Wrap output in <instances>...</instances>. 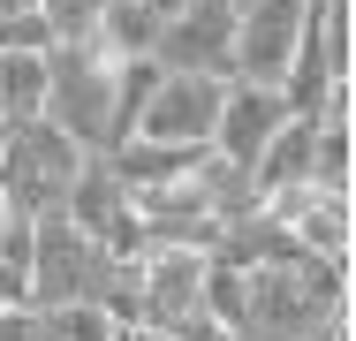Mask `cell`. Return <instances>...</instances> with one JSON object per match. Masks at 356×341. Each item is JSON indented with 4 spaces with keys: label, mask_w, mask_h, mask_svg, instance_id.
<instances>
[{
    "label": "cell",
    "mask_w": 356,
    "mask_h": 341,
    "mask_svg": "<svg viewBox=\"0 0 356 341\" xmlns=\"http://www.w3.org/2000/svg\"><path fill=\"white\" fill-rule=\"evenodd\" d=\"M296 46H303V0H250V8H235L227 84H273L281 91Z\"/></svg>",
    "instance_id": "cell-5"
},
{
    "label": "cell",
    "mask_w": 356,
    "mask_h": 341,
    "mask_svg": "<svg viewBox=\"0 0 356 341\" xmlns=\"http://www.w3.org/2000/svg\"><path fill=\"white\" fill-rule=\"evenodd\" d=\"M227 8H250V0H227Z\"/></svg>",
    "instance_id": "cell-12"
},
{
    "label": "cell",
    "mask_w": 356,
    "mask_h": 341,
    "mask_svg": "<svg viewBox=\"0 0 356 341\" xmlns=\"http://www.w3.org/2000/svg\"><path fill=\"white\" fill-rule=\"evenodd\" d=\"M144 8H152V15H159V23H167V15H182V8H190V0H144Z\"/></svg>",
    "instance_id": "cell-11"
},
{
    "label": "cell",
    "mask_w": 356,
    "mask_h": 341,
    "mask_svg": "<svg viewBox=\"0 0 356 341\" xmlns=\"http://www.w3.org/2000/svg\"><path fill=\"white\" fill-rule=\"evenodd\" d=\"M220 76H167L152 84V99L137 106V122L122 144H159V152H205L213 144V114H220Z\"/></svg>",
    "instance_id": "cell-3"
},
{
    "label": "cell",
    "mask_w": 356,
    "mask_h": 341,
    "mask_svg": "<svg viewBox=\"0 0 356 341\" xmlns=\"http://www.w3.org/2000/svg\"><path fill=\"white\" fill-rule=\"evenodd\" d=\"M76 175H83V152H76L46 114L23 122V129H8V152H0V198H8L15 220H46V212H61L69 190H76Z\"/></svg>",
    "instance_id": "cell-2"
},
{
    "label": "cell",
    "mask_w": 356,
    "mask_h": 341,
    "mask_svg": "<svg viewBox=\"0 0 356 341\" xmlns=\"http://www.w3.org/2000/svg\"><path fill=\"white\" fill-rule=\"evenodd\" d=\"M227 54H235V8L227 0H190L182 15L159 23L152 61L167 76H220L227 84Z\"/></svg>",
    "instance_id": "cell-6"
},
{
    "label": "cell",
    "mask_w": 356,
    "mask_h": 341,
    "mask_svg": "<svg viewBox=\"0 0 356 341\" xmlns=\"http://www.w3.org/2000/svg\"><path fill=\"white\" fill-rule=\"evenodd\" d=\"M46 114V54H0V122L23 129Z\"/></svg>",
    "instance_id": "cell-8"
},
{
    "label": "cell",
    "mask_w": 356,
    "mask_h": 341,
    "mask_svg": "<svg viewBox=\"0 0 356 341\" xmlns=\"http://www.w3.org/2000/svg\"><path fill=\"white\" fill-rule=\"evenodd\" d=\"M205 251H182V243H152L137 251V319L129 326H159V334H182L197 311H205Z\"/></svg>",
    "instance_id": "cell-4"
},
{
    "label": "cell",
    "mask_w": 356,
    "mask_h": 341,
    "mask_svg": "<svg viewBox=\"0 0 356 341\" xmlns=\"http://www.w3.org/2000/svg\"><path fill=\"white\" fill-rule=\"evenodd\" d=\"M38 341H122V319L106 303H54L38 311Z\"/></svg>",
    "instance_id": "cell-9"
},
{
    "label": "cell",
    "mask_w": 356,
    "mask_h": 341,
    "mask_svg": "<svg viewBox=\"0 0 356 341\" xmlns=\"http://www.w3.org/2000/svg\"><path fill=\"white\" fill-rule=\"evenodd\" d=\"M122 61L99 46H46V122L69 136L83 159H106L122 144V99H114Z\"/></svg>",
    "instance_id": "cell-1"
},
{
    "label": "cell",
    "mask_w": 356,
    "mask_h": 341,
    "mask_svg": "<svg viewBox=\"0 0 356 341\" xmlns=\"http://www.w3.org/2000/svg\"><path fill=\"white\" fill-rule=\"evenodd\" d=\"M0 341H38V311L31 303H0Z\"/></svg>",
    "instance_id": "cell-10"
},
{
    "label": "cell",
    "mask_w": 356,
    "mask_h": 341,
    "mask_svg": "<svg viewBox=\"0 0 356 341\" xmlns=\"http://www.w3.org/2000/svg\"><path fill=\"white\" fill-rule=\"evenodd\" d=\"M288 122V99L273 91V84H227L220 91V114H213V159H227V167H243L250 175V159L273 144V129Z\"/></svg>",
    "instance_id": "cell-7"
}]
</instances>
